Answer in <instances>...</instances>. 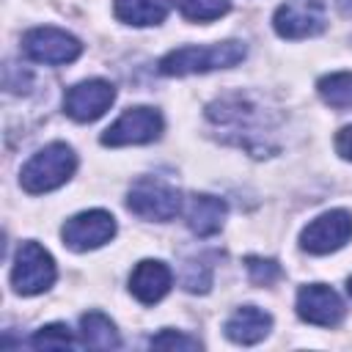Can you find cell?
I'll use <instances>...</instances> for the list:
<instances>
[{
    "label": "cell",
    "mask_w": 352,
    "mask_h": 352,
    "mask_svg": "<svg viewBox=\"0 0 352 352\" xmlns=\"http://www.w3.org/2000/svg\"><path fill=\"white\" fill-rule=\"evenodd\" d=\"M184 19L190 22H212L228 14L231 0H173Z\"/></svg>",
    "instance_id": "d6986e66"
},
{
    "label": "cell",
    "mask_w": 352,
    "mask_h": 352,
    "mask_svg": "<svg viewBox=\"0 0 352 352\" xmlns=\"http://www.w3.org/2000/svg\"><path fill=\"white\" fill-rule=\"evenodd\" d=\"M63 245L85 253V250H96L104 242H110L116 236V217L104 209H91V212H80L74 217H69L60 228Z\"/></svg>",
    "instance_id": "9c48e42d"
},
{
    "label": "cell",
    "mask_w": 352,
    "mask_h": 352,
    "mask_svg": "<svg viewBox=\"0 0 352 352\" xmlns=\"http://www.w3.org/2000/svg\"><path fill=\"white\" fill-rule=\"evenodd\" d=\"M80 52H82V44L60 28L44 25V28H33L22 36V55L36 63L60 66V63H72L74 58H80Z\"/></svg>",
    "instance_id": "8992f818"
},
{
    "label": "cell",
    "mask_w": 352,
    "mask_h": 352,
    "mask_svg": "<svg viewBox=\"0 0 352 352\" xmlns=\"http://www.w3.org/2000/svg\"><path fill=\"white\" fill-rule=\"evenodd\" d=\"M248 47L242 41H217V44H187V47H176L170 50L160 63V74L168 77H184V74H204V72H214V69H231L239 60H245Z\"/></svg>",
    "instance_id": "6da1fadb"
},
{
    "label": "cell",
    "mask_w": 352,
    "mask_h": 352,
    "mask_svg": "<svg viewBox=\"0 0 352 352\" xmlns=\"http://www.w3.org/2000/svg\"><path fill=\"white\" fill-rule=\"evenodd\" d=\"M30 346H36V349H66V346L74 349L77 346V338H74V333L66 324L52 322V324H44V327H38L33 333Z\"/></svg>",
    "instance_id": "ffe728a7"
},
{
    "label": "cell",
    "mask_w": 352,
    "mask_h": 352,
    "mask_svg": "<svg viewBox=\"0 0 352 352\" xmlns=\"http://www.w3.org/2000/svg\"><path fill=\"white\" fill-rule=\"evenodd\" d=\"M297 314L308 324L336 327L344 319V302L327 283H305L297 292Z\"/></svg>",
    "instance_id": "7c38bea8"
},
{
    "label": "cell",
    "mask_w": 352,
    "mask_h": 352,
    "mask_svg": "<svg viewBox=\"0 0 352 352\" xmlns=\"http://www.w3.org/2000/svg\"><path fill=\"white\" fill-rule=\"evenodd\" d=\"M336 151H338L344 160H352V124L338 132V138H336Z\"/></svg>",
    "instance_id": "cb8c5ba5"
},
{
    "label": "cell",
    "mask_w": 352,
    "mask_h": 352,
    "mask_svg": "<svg viewBox=\"0 0 352 352\" xmlns=\"http://www.w3.org/2000/svg\"><path fill=\"white\" fill-rule=\"evenodd\" d=\"M316 91L324 104L330 107H352V72L324 74L316 82Z\"/></svg>",
    "instance_id": "ac0fdd59"
},
{
    "label": "cell",
    "mask_w": 352,
    "mask_h": 352,
    "mask_svg": "<svg viewBox=\"0 0 352 352\" xmlns=\"http://www.w3.org/2000/svg\"><path fill=\"white\" fill-rule=\"evenodd\" d=\"M182 283H184L187 292H206L209 283H212V267L206 261H190L184 267Z\"/></svg>",
    "instance_id": "603a6c76"
},
{
    "label": "cell",
    "mask_w": 352,
    "mask_h": 352,
    "mask_svg": "<svg viewBox=\"0 0 352 352\" xmlns=\"http://www.w3.org/2000/svg\"><path fill=\"white\" fill-rule=\"evenodd\" d=\"M77 168V154L72 151V146L66 143H50L41 151H36L19 173V184L25 192L38 195V192H50L60 184H66L72 179Z\"/></svg>",
    "instance_id": "3957f363"
},
{
    "label": "cell",
    "mask_w": 352,
    "mask_h": 352,
    "mask_svg": "<svg viewBox=\"0 0 352 352\" xmlns=\"http://www.w3.org/2000/svg\"><path fill=\"white\" fill-rule=\"evenodd\" d=\"M272 25L280 38L294 41V38L316 36L327 25V3L324 0H286L278 6Z\"/></svg>",
    "instance_id": "52a82bcc"
},
{
    "label": "cell",
    "mask_w": 352,
    "mask_h": 352,
    "mask_svg": "<svg viewBox=\"0 0 352 352\" xmlns=\"http://www.w3.org/2000/svg\"><path fill=\"white\" fill-rule=\"evenodd\" d=\"M151 349H201V341L198 338H190L184 333H176V330H162L157 336H151L148 341Z\"/></svg>",
    "instance_id": "7402d4cb"
},
{
    "label": "cell",
    "mask_w": 352,
    "mask_h": 352,
    "mask_svg": "<svg viewBox=\"0 0 352 352\" xmlns=\"http://www.w3.org/2000/svg\"><path fill=\"white\" fill-rule=\"evenodd\" d=\"M270 327H272V316L256 305H242L226 319V336L234 344H245V346L267 338Z\"/></svg>",
    "instance_id": "9a60e30c"
},
{
    "label": "cell",
    "mask_w": 352,
    "mask_h": 352,
    "mask_svg": "<svg viewBox=\"0 0 352 352\" xmlns=\"http://www.w3.org/2000/svg\"><path fill=\"white\" fill-rule=\"evenodd\" d=\"M346 292H349V294H352V278H349V283H346Z\"/></svg>",
    "instance_id": "484cf974"
},
{
    "label": "cell",
    "mask_w": 352,
    "mask_h": 352,
    "mask_svg": "<svg viewBox=\"0 0 352 352\" xmlns=\"http://www.w3.org/2000/svg\"><path fill=\"white\" fill-rule=\"evenodd\" d=\"M349 239H352V214L346 209H330V212L319 214L300 234L302 250H308L314 256L333 253V250L344 248Z\"/></svg>",
    "instance_id": "30bf717a"
},
{
    "label": "cell",
    "mask_w": 352,
    "mask_h": 352,
    "mask_svg": "<svg viewBox=\"0 0 352 352\" xmlns=\"http://www.w3.org/2000/svg\"><path fill=\"white\" fill-rule=\"evenodd\" d=\"M116 99V88L107 80H82L77 85H72L63 96V110L69 118L88 124L96 121L99 116H104L110 110Z\"/></svg>",
    "instance_id": "8fae6325"
},
{
    "label": "cell",
    "mask_w": 352,
    "mask_h": 352,
    "mask_svg": "<svg viewBox=\"0 0 352 352\" xmlns=\"http://www.w3.org/2000/svg\"><path fill=\"white\" fill-rule=\"evenodd\" d=\"M126 206H129V212H135L143 220L168 223L182 212V192L162 179L143 176L129 187Z\"/></svg>",
    "instance_id": "277c9868"
},
{
    "label": "cell",
    "mask_w": 352,
    "mask_h": 352,
    "mask_svg": "<svg viewBox=\"0 0 352 352\" xmlns=\"http://www.w3.org/2000/svg\"><path fill=\"white\" fill-rule=\"evenodd\" d=\"M338 6H341L344 11H352V0H338Z\"/></svg>",
    "instance_id": "d4e9b609"
},
{
    "label": "cell",
    "mask_w": 352,
    "mask_h": 352,
    "mask_svg": "<svg viewBox=\"0 0 352 352\" xmlns=\"http://www.w3.org/2000/svg\"><path fill=\"white\" fill-rule=\"evenodd\" d=\"M80 344L91 349H118L121 338L116 324L102 311H88L80 316Z\"/></svg>",
    "instance_id": "2e32d148"
},
{
    "label": "cell",
    "mask_w": 352,
    "mask_h": 352,
    "mask_svg": "<svg viewBox=\"0 0 352 352\" xmlns=\"http://www.w3.org/2000/svg\"><path fill=\"white\" fill-rule=\"evenodd\" d=\"M55 258L38 245V242H22L16 256H14V270H11V286L16 294L30 297L41 294L55 283Z\"/></svg>",
    "instance_id": "5b68a950"
},
{
    "label": "cell",
    "mask_w": 352,
    "mask_h": 352,
    "mask_svg": "<svg viewBox=\"0 0 352 352\" xmlns=\"http://www.w3.org/2000/svg\"><path fill=\"white\" fill-rule=\"evenodd\" d=\"M226 201L217 195H206V192H195L187 201V226L195 236H212L223 228L226 223Z\"/></svg>",
    "instance_id": "5bb4252c"
},
{
    "label": "cell",
    "mask_w": 352,
    "mask_h": 352,
    "mask_svg": "<svg viewBox=\"0 0 352 352\" xmlns=\"http://www.w3.org/2000/svg\"><path fill=\"white\" fill-rule=\"evenodd\" d=\"M206 116H209V121H214L223 132H228V135L234 132V135H236L234 140H236L239 146H245L250 154L261 157L256 140H264L267 132H261V129H267V118H264L261 107H256L248 96L234 94V96L217 99V102H212V104L206 107Z\"/></svg>",
    "instance_id": "7a4b0ae2"
},
{
    "label": "cell",
    "mask_w": 352,
    "mask_h": 352,
    "mask_svg": "<svg viewBox=\"0 0 352 352\" xmlns=\"http://www.w3.org/2000/svg\"><path fill=\"white\" fill-rule=\"evenodd\" d=\"M162 135V116L154 107H129L124 110L104 132V146H140Z\"/></svg>",
    "instance_id": "ba28073f"
},
{
    "label": "cell",
    "mask_w": 352,
    "mask_h": 352,
    "mask_svg": "<svg viewBox=\"0 0 352 352\" xmlns=\"http://www.w3.org/2000/svg\"><path fill=\"white\" fill-rule=\"evenodd\" d=\"M113 11L121 22L146 28L160 25L168 16V0H113Z\"/></svg>",
    "instance_id": "e0dca14e"
},
{
    "label": "cell",
    "mask_w": 352,
    "mask_h": 352,
    "mask_svg": "<svg viewBox=\"0 0 352 352\" xmlns=\"http://www.w3.org/2000/svg\"><path fill=\"white\" fill-rule=\"evenodd\" d=\"M245 267H248V275L256 286H270L280 278V267L278 261L272 258H258V256H248L245 258Z\"/></svg>",
    "instance_id": "44dd1931"
},
{
    "label": "cell",
    "mask_w": 352,
    "mask_h": 352,
    "mask_svg": "<svg viewBox=\"0 0 352 352\" xmlns=\"http://www.w3.org/2000/svg\"><path fill=\"white\" fill-rule=\"evenodd\" d=\"M170 280H173V275H170L168 264H162L157 258H143L129 275V292L143 305H154L168 294Z\"/></svg>",
    "instance_id": "4fadbf2b"
}]
</instances>
